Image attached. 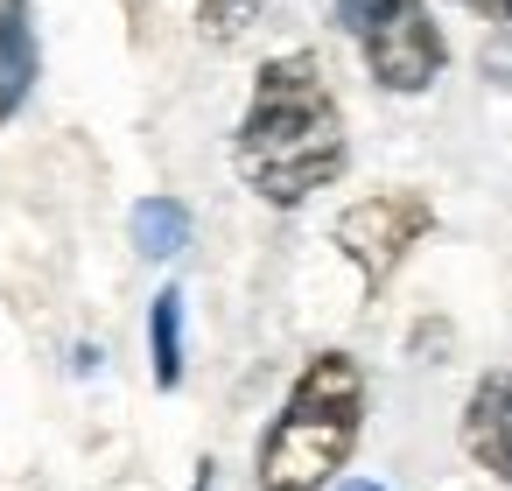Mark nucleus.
Returning <instances> with one entry per match:
<instances>
[{
	"mask_svg": "<svg viewBox=\"0 0 512 491\" xmlns=\"http://www.w3.org/2000/svg\"><path fill=\"white\" fill-rule=\"evenodd\" d=\"M148 344H155V379L176 386L183 379V295L162 288L155 309H148Z\"/></svg>",
	"mask_w": 512,
	"mask_h": 491,
	"instance_id": "8",
	"label": "nucleus"
},
{
	"mask_svg": "<svg viewBox=\"0 0 512 491\" xmlns=\"http://www.w3.org/2000/svg\"><path fill=\"white\" fill-rule=\"evenodd\" d=\"M239 176L267 204H302L344 169V113L323 85V64L309 50H288L260 64L253 106L239 120Z\"/></svg>",
	"mask_w": 512,
	"mask_h": 491,
	"instance_id": "1",
	"label": "nucleus"
},
{
	"mask_svg": "<svg viewBox=\"0 0 512 491\" xmlns=\"http://www.w3.org/2000/svg\"><path fill=\"white\" fill-rule=\"evenodd\" d=\"M344 491H386V484H365V477H351V484H344Z\"/></svg>",
	"mask_w": 512,
	"mask_h": 491,
	"instance_id": "11",
	"label": "nucleus"
},
{
	"mask_svg": "<svg viewBox=\"0 0 512 491\" xmlns=\"http://www.w3.org/2000/svg\"><path fill=\"white\" fill-rule=\"evenodd\" d=\"M365 421V372L344 351H323L302 365L281 421L260 442V491H316L330 470H344Z\"/></svg>",
	"mask_w": 512,
	"mask_h": 491,
	"instance_id": "2",
	"label": "nucleus"
},
{
	"mask_svg": "<svg viewBox=\"0 0 512 491\" xmlns=\"http://www.w3.org/2000/svg\"><path fill=\"white\" fill-rule=\"evenodd\" d=\"M134 246H141L148 260H176V253L190 246V211H183L176 197H148V204H134Z\"/></svg>",
	"mask_w": 512,
	"mask_h": 491,
	"instance_id": "7",
	"label": "nucleus"
},
{
	"mask_svg": "<svg viewBox=\"0 0 512 491\" xmlns=\"http://www.w3.org/2000/svg\"><path fill=\"white\" fill-rule=\"evenodd\" d=\"M197 491H211V470H204V477H197Z\"/></svg>",
	"mask_w": 512,
	"mask_h": 491,
	"instance_id": "12",
	"label": "nucleus"
},
{
	"mask_svg": "<svg viewBox=\"0 0 512 491\" xmlns=\"http://www.w3.org/2000/svg\"><path fill=\"white\" fill-rule=\"evenodd\" d=\"M435 232V204L421 197V190H379V197H365V204H351L344 218H337V246L351 253V267L379 288L421 239Z\"/></svg>",
	"mask_w": 512,
	"mask_h": 491,
	"instance_id": "4",
	"label": "nucleus"
},
{
	"mask_svg": "<svg viewBox=\"0 0 512 491\" xmlns=\"http://www.w3.org/2000/svg\"><path fill=\"white\" fill-rule=\"evenodd\" d=\"M463 449L498 477L512 484V372H484L470 407H463Z\"/></svg>",
	"mask_w": 512,
	"mask_h": 491,
	"instance_id": "5",
	"label": "nucleus"
},
{
	"mask_svg": "<svg viewBox=\"0 0 512 491\" xmlns=\"http://www.w3.org/2000/svg\"><path fill=\"white\" fill-rule=\"evenodd\" d=\"M36 85V29L29 0H0V120H8Z\"/></svg>",
	"mask_w": 512,
	"mask_h": 491,
	"instance_id": "6",
	"label": "nucleus"
},
{
	"mask_svg": "<svg viewBox=\"0 0 512 491\" xmlns=\"http://www.w3.org/2000/svg\"><path fill=\"white\" fill-rule=\"evenodd\" d=\"M260 22V0H197V29L211 43H239Z\"/></svg>",
	"mask_w": 512,
	"mask_h": 491,
	"instance_id": "9",
	"label": "nucleus"
},
{
	"mask_svg": "<svg viewBox=\"0 0 512 491\" xmlns=\"http://www.w3.org/2000/svg\"><path fill=\"white\" fill-rule=\"evenodd\" d=\"M463 8H477L484 22H512V0H463Z\"/></svg>",
	"mask_w": 512,
	"mask_h": 491,
	"instance_id": "10",
	"label": "nucleus"
},
{
	"mask_svg": "<svg viewBox=\"0 0 512 491\" xmlns=\"http://www.w3.org/2000/svg\"><path fill=\"white\" fill-rule=\"evenodd\" d=\"M337 22L358 36L386 92H428L435 71L449 64V43L428 22V0H337Z\"/></svg>",
	"mask_w": 512,
	"mask_h": 491,
	"instance_id": "3",
	"label": "nucleus"
}]
</instances>
